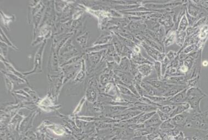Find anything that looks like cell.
Instances as JSON below:
<instances>
[{
  "label": "cell",
  "instance_id": "obj_1",
  "mask_svg": "<svg viewBox=\"0 0 208 140\" xmlns=\"http://www.w3.org/2000/svg\"><path fill=\"white\" fill-rule=\"evenodd\" d=\"M189 110L182 113L181 114H178L174 117L170 118V121L176 127H183L187 124L189 114Z\"/></svg>",
  "mask_w": 208,
  "mask_h": 140
},
{
  "label": "cell",
  "instance_id": "obj_2",
  "mask_svg": "<svg viewBox=\"0 0 208 140\" xmlns=\"http://www.w3.org/2000/svg\"><path fill=\"white\" fill-rule=\"evenodd\" d=\"M187 90L188 88H185L175 96L170 97V99H169V101L173 104H177L186 102Z\"/></svg>",
  "mask_w": 208,
  "mask_h": 140
},
{
  "label": "cell",
  "instance_id": "obj_3",
  "mask_svg": "<svg viewBox=\"0 0 208 140\" xmlns=\"http://www.w3.org/2000/svg\"><path fill=\"white\" fill-rule=\"evenodd\" d=\"M134 108L138 110L139 111L143 113H147V112H153L156 111L157 108L156 107L152 106L148 104L143 103L141 102H138L134 104Z\"/></svg>",
  "mask_w": 208,
  "mask_h": 140
},
{
  "label": "cell",
  "instance_id": "obj_4",
  "mask_svg": "<svg viewBox=\"0 0 208 140\" xmlns=\"http://www.w3.org/2000/svg\"><path fill=\"white\" fill-rule=\"evenodd\" d=\"M162 122L160 119L157 113H156L152 117H151L149 119L147 120L143 124L144 125V126L146 128H154L157 129L159 127Z\"/></svg>",
  "mask_w": 208,
  "mask_h": 140
},
{
  "label": "cell",
  "instance_id": "obj_5",
  "mask_svg": "<svg viewBox=\"0 0 208 140\" xmlns=\"http://www.w3.org/2000/svg\"><path fill=\"white\" fill-rule=\"evenodd\" d=\"M185 88H186V86L181 85H170L168 90L167 91L166 93L164 94L163 97H172L173 96H175L176 95H177V93H179L181 91L183 90Z\"/></svg>",
  "mask_w": 208,
  "mask_h": 140
},
{
  "label": "cell",
  "instance_id": "obj_6",
  "mask_svg": "<svg viewBox=\"0 0 208 140\" xmlns=\"http://www.w3.org/2000/svg\"><path fill=\"white\" fill-rule=\"evenodd\" d=\"M191 109V106L190 104L187 102H184L182 103L178 104L177 106L175 108L171 114L170 115V118H172L178 114H181L182 113L187 111L188 110Z\"/></svg>",
  "mask_w": 208,
  "mask_h": 140
},
{
  "label": "cell",
  "instance_id": "obj_7",
  "mask_svg": "<svg viewBox=\"0 0 208 140\" xmlns=\"http://www.w3.org/2000/svg\"><path fill=\"white\" fill-rule=\"evenodd\" d=\"M156 129H154V128H143V129L133 130V138L144 136L156 131Z\"/></svg>",
  "mask_w": 208,
  "mask_h": 140
},
{
  "label": "cell",
  "instance_id": "obj_8",
  "mask_svg": "<svg viewBox=\"0 0 208 140\" xmlns=\"http://www.w3.org/2000/svg\"><path fill=\"white\" fill-rule=\"evenodd\" d=\"M177 104H171V105H165V106H161L159 107L158 109L160 110L161 112H163L164 113L170 115L171 114L172 112L174 110L176 107L177 106Z\"/></svg>",
  "mask_w": 208,
  "mask_h": 140
},
{
  "label": "cell",
  "instance_id": "obj_9",
  "mask_svg": "<svg viewBox=\"0 0 208 140\" xmlns=\"http://www.w3.org/2000/svg\"><path fill=\"white\" fill-rule=\"evenodd\" d=\"M138 69L139 72L141 73V74L142 75V76H148L152 72V67L148 64L141 65L140 67H138Z\"/></svg>",
  "mask_w": 208,
  "mask_h": 140
},
{
  "label": "cell",
  "instance_id": "obj_10",
  "mask_svg": "<svg viewBox=\"0 0 208 140\" xmlns=\"http://www.w3.org/2000/svg\"><path fill=\"white\" fill-rule=\"evenodd\" d=\"M156 111L153 112H147V113H142L140 119L138 120L137 124H143L147 120L149 119L151 117L156 113Z\"/></svg>",
  "mask_w": 208,
  "mask_h": 140
},
{
  "label": "cell",
  "instance_id": "obj_11",
  "mask_svg": "<svg viewBox=\"0 0 208 140\" xmlns=\"http://www.w3.org/2000/svg\"><path fill=\"white\" fill-rule=\"evenodd\" d=\"M175 127L176 126L172 124L169 119V120H167L165 122H162L159 128L160 131H166L173 129L175 128Z\"/></svg>",
  "mask_w": 208,
  "mask_h": 140
},
{
  "label": "cell",
  "instance_id": "obj_12",
  "mask_svg": "<svg viewBox=\"0 0 208 140\" xmlns=\"http://www.w3.org/2000/svg\"><path fill=\"white\" fill-rule=\"evenodd\" d=\"M156 112V113L158 115L160 119L161 120V122H165L167 120H169L170 119V117L169 115L166 114V113H164L163 112L160 111V110H159L158 109H157Z\"/></svg>",
  "mask_w": 208,
  "mask_h": 140
},
{
  "label": "cell",
  "instance_id": "obj_13",
  "mask_svg": "<svg viewBox=\"0 0 208 140\" xmlns=\"http://www.w3.org/2000/svg\"><path fill=\"white\" fill-rule=\"evenodd\" d=\"M186 17H183L182 18L181 22L179 25V31H183L186 28L187 25V19L185 18Z\"/></svg>",
  "mask_w": 208,
  "mask_h": 140
},
{
  "label": "cell",
  "instance_id": "obj_14",
  "mask_svg": "<svg viewBox=\"0 0 208 140\" xmlns=\"http://www.w3.org/2000/svg\"><path fill=\"white\" fill-rule=\"evenodd\" d=\"M185 138V133L180 131L178 135L174 137V138L175 140H183Z\"/></svg>",
  "mask_w": 208,
  "mask_h": 140
},
{
  "label": "cell",
  "instance_id": "obj_15",
  "mask_svg": "<svg viewBox=\"0 0 208 140\" xmlns=\"http://www.w3.org/2000/svg\"><path fill=\"white\" fill-rule=\"evenodd\" d=\"M208 20V17H206L204 18H202L200 19V20L199 21L195 23V27L196 26H199V25H202L203 24H204V23H206V21Z\"/></svg>",
  "mask_w": 208,
  "mask_h": 140
},
{
  "label": "cell",
  "instance_id": "obj_16",
  "mask_svg": "<svg viewBox=\"0 0 208 140\" xmlns=\"http://www.w3.org/2000/svg\"><path fill=\"white\" fill-rule=\"evenodd\" d=\"M169 62V60L167 57L165 58V60H164V63H163V66H162V75H164V72L165 70V68L167 67V64H168V63Z\"/></svg>",
  "mask_w": 208,
  "mask_h": 140
},
{
  "label": "cell",
  "instance_id": "obj_17",
  "mask_svg": "<svg viewBox=\"0 0 208 140\" xmlns=\"http://www.w3.org/2000/svg\"><path fill=\"white\" fill-rule=\"evenodd\" d=\"M155 68H156V72L158 73V77L159 78L160 76V64L159 62L156 63L155 64Z\"/></svg>",
  "mask_w": 208,
  "mask_h": 140
},
{
  "label": "cell",
  "instance_id": "obj_18",
  "mask_svg": "<svg viewBox=\"0 0 208 140\" xmlns=\"http://www.w3.org/2000/svg\"><path fill=\"white\" fill-rule=\"evenodd\" d=\"M192 140H204V139L200 136L195 135V136H193L192 138Z\"/></svg>",
  "mask_w": 208,
  "mask_h": 140
},
{
  "label": "cell",
  "instance_id": "obj_19",
  "mask_svg": "<svg viewBox=\"0 0 208 140\" xmlns=\"http://www.w3.org/2000/svg\"><path fill=\"white\" fill-rule=\"evenodd\" d=\"M175 53H174V52H170L169 53H168V58H169L170 60H171L172 58V57H173V58H174V57L175 56Z\"/></svg>",
  "mask_w": 208,
  "mask_h": 140
},
{
  "label": "cell",
  "instance_id": "obj_20",
  "mask_svg": "<svg viewBox=\"0 0 208 140\" xmlns=\"http://www.w3.org/2000/svg\"><path fill=\"white\" fill-rule=\"evenodd\" d=\"M183 140H192V138H191L190 137H185V138Z\"/></svg>",
  "mask_w": 208,
  "mask_h": 140
}]
</instances>
